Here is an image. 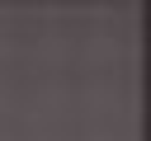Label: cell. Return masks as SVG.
Listing matches in <instances>:
<instances>
[]
</instances>
